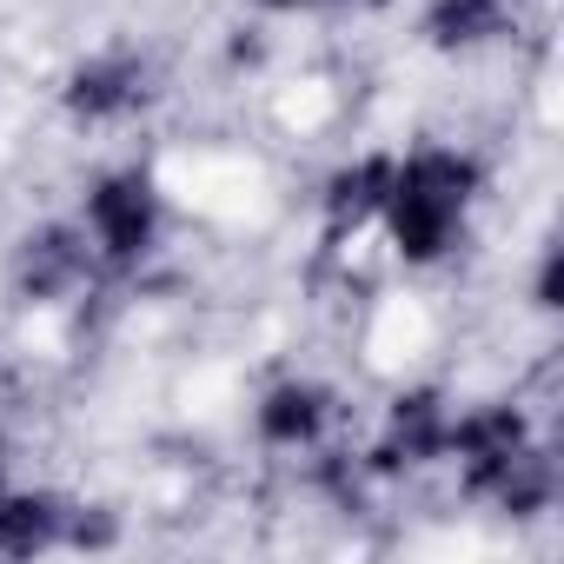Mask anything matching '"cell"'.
I'll list each match as a JSON object with an SVG mask.
<instances>
[{
  "label": "cell",
  "mask_w": 564,
  "mask_h": 564,
  "mask_svg": "<svg viewBox=\"0 0 564 564\" xmlns=\"http://www.w3.org/2000/svg\"><path fill=\"white\" fill-rule=\"evenodd\" d=\"M259 8H313V0H259Z\"/></svg>",
  "instance_id": "obj_3"
},
{
  "label": "cell",
  "mask_w": 564,
  "mask_h": 564,
  "mask_svg": "<svg viewBox=\"0 0 564 564\" xmlns=\"http://www.w3.org/2000/svg\"><path fill=\"white\" fill-rule=\"evenodd\" d=\"M478 160L458 147H412L386 160V193H379V232L392 265H438L465 246L471 213H478Z\"/></svg>",
  "instance_id": "obj_1"
},
{
  "label": "cell",
  "mask_w": 564,
  "mask_h": 564,
  "mask_svg": "<svg viewBox=\"0 0 564 564\" xmlns=\"http://www.w3.org/2000/svg\"><path fill=\"white\" fill-rule=\"evenodd\" d=\"M511 8L505 0H432L425 8V41L445 54H478L491 41H505Z\"/></svg>",
  "instance_id": "obj_2"
}]
</instances>
